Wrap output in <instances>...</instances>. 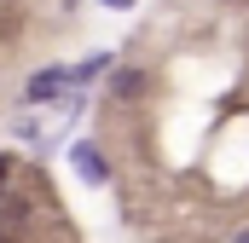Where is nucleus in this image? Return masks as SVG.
Here are the masks:
<instances>
[{"label":"nucleus","instance_id":"obj_5","mask_svg":"<svg viewBox=\"0 0 249 243\" xmlns=\"http://www.w3.org/2000/svg\"><path fill=\"white\" fill-rule=\"evenodd\" d=\"M6 174H12V162H6V156H0V191H6Z\"/></svg>","mask_w":249,"mask_h":243},{"label":"nucleus","instance_id":"obj_2","mask_svg":"<svg viewBox=\"0 0 249 243\" xmlns=\"http://www.w3.org/2000/svg\"><path fill=\"white\" fill-rule=\"evenodd\" d=\"M70 81H75L70 69H41V75H35V81L23 87V99H29V104H41V99H58V93L70 87Z\"/></svg>","mask_w":249,"mask_h":243},{"label":"nucleus","instance_id":"obj_8","mask_svg":"<svg viewBox=\"0 0 249 243\" xmlns=\"http://www.w3.org/2000/svg\"><path fill=\"white\" fill-rule=\"evenodd\" d=\"M70 6H75V0H70Z\"/></svg>","mask_w":249,"mask_h":243},{"label":"nucleus","instance_id":"obj_6","mask_svg":"<svg viewBox=\"0 0 249 243\" xmlns=\"http://www.w3.org/2000/svg\"><path fill=\"white\" fill-rule=\"evenodd\" d=\"M105 6H116V12H127V6H133V0H105Z\"/></svg>","mask_w":249,"mask_h":243},{"label":"nucleus","instance_id":"obj_7","mask_svg":"<svg viewBox=\"0 0 249 243\" xmlns=\"http://www.w3.org/2000/svg\"><path fill=\"white\" fill-rule=\"evenodd\" d=\"M232 243H249V232H238V238H232Z\"/></svg>","mask_w":249,"mask_h":243},{"label":"nucleus","instance_id":"obj_4","mask_svg":"<svg viewBox=\"0 0 249 243\" xmlns=\"http://www.w3.org/2000/svg\"><path fill=\"white\" fill-rule=\"evenodd\" d=\"M139 87H145V81H139V69H122V75H116V93H122V99H133Z\"/></svg>","mask_w":249,"mask_h":243},{"label":"nucleus","instance_id":"obj_3","mask_svg":"<svg viewBox=\"0 0 249 243\" xmlns=\"http://www.w3.org/2000/svg\"><path fill=\"white\" fill-rule=\"evenodd\" d=\"M23 220H29L23 203H0V243H18V238H23Z\"/></svg>","mask_w":249,"mask_h":243},{"label":"nucleus","instance_id":"obj_1","mask_svg":"<svg viewBox=\"0 0 249 243\" xmlns=\"http://www.w3.org/2000/svg\"><path fill=\"white\" fill-rule=\"evenodd\" d=\"M70 162H75V174H81L87 185H105V180H110V168H105V156H99V145H87V139H81V145L70 151Z\"/></svg>","mask_w":249,"mask_h":243}]
</instances>
